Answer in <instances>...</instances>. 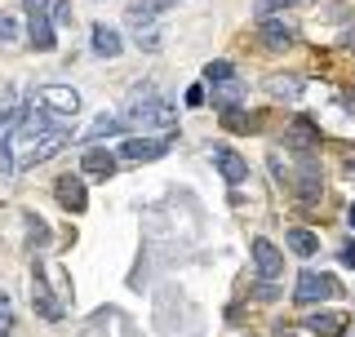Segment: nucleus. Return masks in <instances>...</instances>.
<instances>
[{
    "label": "nucleus",
    "mask_w": 355,
    "mask_h": 337,
    "mask_svg": "<svg viewBox=\"0 0 355 337\" xmlns=\"http://www.w3.org/2000/svg\"><path fill=\"white\" fill-rule=\"evenodd\" d=\"M240 103V85H214V107L218 111H231Z\"/></svg>",
    "instance_id": "nucleus-24"
},
{
    "label": "nucleus",
    "mask_w": 355,
    "mask_h": 337,
    "mask_svg": "<svg viewBox=\"0 0 355 337\" xmlns=\"http://www.w3.org/2000/svg\"><path fill=\"white\" fill-rule=\"evenodd\" d=\"M14 333V306H9V297L0 293V337Z\"/></svg>",
    "instance_id": "nucleus-27"
},
{
    "label": "nucleus",
    "mask_w": 355,
    "mask_h": 337,
    "mask_svg": "<svg viewBox=\"0 0 355 337\" xmlns=\"http://www.w3.org/2000/svg\"><path fill=\"white\" fill-rule=\"evenodd\" d=\"M288 147H297V151H311V147H320V129L311 125L306 116H297L293 125H288Z\"/></svg>",
    "instance_id": "nucleus-16"
},
{
    "label": "nucleus",
    "mask_w": 355,
    "mask_h": 337,
    "mask_svg": "<svg viewBox=\"0 0 355 337\" xmlns=\"http://www.w3.org/2000/svg\"><path fill=\"white\" fill-rule=\"evenodd\" d=\"M214 164H218V173L227 178L231 187H240L244 178H249V164H244V155L231 151V147H214Z\"/></svg>",
    "instance_id": "nucleus-11"
},
{
    "label": "nucleus",
    "mask_w": 355,
    "mask_h": 337,
    "mask_svg": "<svg viewBox=\"0 0 355 337\" xmlns=\"http://www.w3.org/2000/svg\"><path fill=\"white\" fill-rule=\"evenodd\" d=\"M31 306H36V316H40V320H49V324H58V320H62V302L53 297L49 279H44V266H36V271H31Z\"/></svg>",
    "instance_id": "nucleus-6"
},
{
    "label": "nucleus",
    "mask_w": 355,
    "mask_h": 337,
    "mask_svg": "<svg viewBox=\"0 0 355 337\" xmlns=\"http://www.w3.org/2000/svg\"><path fill=\"white\" fill-rule=\"evenodd\" d=\"M284 244H288L297 257H315V253H320V235L306 231V227H288V231H284Z\"/></svg>",
    "instance_id": "nucleus-15"
},
{
    "label": "nucleus",
    "mask_w": 355,
    "mask_h": 337,
    "mask_svg": "<svg viewBox=\"0 0 355 337\" xmlns=\"http://www.w3.org/2000/svg\"><path fill=\"white\" fill-rule=\"evenodd\" d=\"M187 107H205V89H200V85L187 89Z\"/></svg>",
    "instance_id": "nucleus-31"
},
{
    "label": "nucleus",
    "mask_w": 355,
    "mask_h": 337,
    "mask_svg": "<svg viewBox=\"0 0 355 337\" xmlns=\"http://www.w3.org/2000/svg\"><path fill=\"white\" fill-rule=\"evenodd\" d=\"M36 107L49 111V116H58V120H71L76 111H80V94H76L71 85H44L36 94Z\"/></svg>",
    "instance_id": "nucleus-5"
},
{
    "label": "nucleus",
    "mask_w": 355,
    "mask_h": 337,
    "mask_svg": "<svg viewBox=\"0 0 355 337\" xmlns=\"http://www.w3.org/2000/svg\"><path fill=\"white\" fill-rule=\"evenodd\" d=\"M53 27H71V0H53Z\"/></svg>",
    "instance_id": "nucleus-28"
},
{
    "label": "nucleus",
    "mask_w": 355,
    "mask_h": 337,
    "mask_svg": "<svg viewBox=\"0 0 355 337\" xmlns=\"http://www.w3.org/2000/svg\"><path fill=\"white\" fill-rule=\"evenodd\" d=\"M120 125H125V120H120V116H111V111H107V116H94V120H89V129L80 133V138H85V142L111 138V133H120Z\"/></svg>",
    "instance_id": "nucleus-20"
},
{
    "label": "nucleus",
    "mask_w": 355,
    "mask_h": 337,
    "mask_svg": "<svg viewBox=\"0 0 355 337\" xmlns=\"http://www.w3.org/2000/svg\"><path fill=\"white\" fill-rule=\"evenodd\" d=\"M89 44H94V58H120V53H125V40H120V31L111 27V22H94Z\"/></svg>",
    "instance_id": "nucleus-9"
},
{
    "label": "nucleus",
    "mask_w": 355,
    "mask_h": 337,
    "mask_svg": "<svg viewBox=\"0 0 355 337\" xmlns=\"http://www.w3.org/2000/svg\"><path fill=\"white\" fill-rule=\"evenodd\" d=\"M297 200L302 205H320V191H324V182H320V164H302V173H297Z\"/></svg>",
    "instance_id": "nucleus-14"
},
{
    "label": "nucleus",
    "mask_w": 355,
    "mask_h": 337,
    "mask_svg": "<svg viewBox=\"0 0 355 337\" xmlns=\"http://www.w3.org/2000/svg\"><path fill=\"white\" fill-rule=\"evenodd\" d=\"M27 14H53V0H22Z\"/></svg>",
    "instance_id": "nucleus-30"
},
{
    "label": "nucleus",
    "mask_w": 355,
    "mask_h": 337,
    "mask_svg": "<svg viewBox=\"0 0 355 337\" xmlns=\"http://www.w3.org/2000/svg\"><path fill=\"white\" fill-rule=\"evenodd\" d=\"M302 0H253V14L258 18H271V14H280V9H297Z\"/></svg>",
    "instance_id": "nucleus-25"
},
{
    "label": "nucleus",
    "mask_w": 355,
    "mask_h": 337,
    "mask_svg": "<svg viewBox=\"0 0 355 337\" xmlns=\"http://www.w3.org/2000/svg\"><path fill=\"white\" fill-rule=\"evenodd\" d=\"M249 253H253V266H258L262 279H280V275H284V253L275 249L266 235H258V240L249 244Z\"/></svg>",
    "instance_id": "nucleus-7"
},
{
    "label": "nucleus",
    "mask_w": 355,
    "mask_h": 337,
    "mask_svg": "<svg viewBox=\"0 0 355 337\" xmlns=\"http://www.w3.org/2000/svg\"><path fill=\"white\" fill-rule=\"evenodd\" d=\"M258 31H262V44H266V49H288V44H293V27H288L284 18H262Z\"/></svg>",
    "instance_id": "nucleus-13"
},
{
    "label": "nucleus",
    "mask_w": 355,
    "mask_h": 337,
    "mask_svg": "<svg viewBox=\"0 0 355 337\" xmlns=\"http://www.w3.org/2000/svg\"><path fill=\"white\" fill-rule=\"evenodd\" d=\"M347 222H351V227H355V205H351V209H347Z\"/></svg>",
    "instance_id": "nucleus-34"
},
{
    "label": "nucleus",
    "mask_w": 355,
    "mask_h": 337,
    "mask_svg": "<svg viewBox=\"0 0 355 337\" xmlns=\"http://www.w3.org/2000/svg\"><path fill=\"white\" fill-rule=\"evenodd\" d=\"M14 120H18V98L9 89H0V129H9Z\"/></svg>",
    "instance_id": "nucleus-26"
},
{
    "label": "nucleus",
    "mask_w": 355,
    "mask_h": 337,
    "mask_svg": "<svg viewBox=\"0 0 355 337\" xmlns=\"http://www.w3.org/2000/svg\"><path fill=\"white\" fill-rule=\"evenodd\" d=\"M347 182H355V164H347Z\"/></svg>",
    "instance_id": "nucleus-33"
},
{
    "label": "nucleus",
    "mask_w": 355,
    "mask_h": 337,
    "mask_svg": "<svg viewBox=\"0 0 355 337\" xmlns=\"http://www.w3.org/2000/svg\"><path fill=\"white\" fill-rule=\"evenodd\" d=\"M306 333H315V337H342V333H347V316H306Z\"/></svg>",
    "instance_id": "nucleus-17"
},
{
    "label": "nucleus",
    "mask_w": 355,
    "mask_h": 337,
    "mask_svg": "<svg viewBox=\"0 0 355 337\" xmlns=\"http://www.w3.org/2000/svg\"><path fill=\"white\" fill-rule=\"evenodd\" d=\"M205 80H209V85H236V67L218 58V62H209V67H205Z\"/></svg>",
    "instance_id": "nucleus-23"
},
{
    "label": "nucleus",
    "mask_w": 355,
    "mask_h": 337,
    "mask_svg": "<svg viewBox=\"0 0 355 337\" xmlns=\"http://www.w3.org/2000/svg\"><path fill=\"white\" fill-rule=\"evenodd\" d=\"M266 89H271V98L293 103V98L302 94V76H271V80H266Z\"/></svg>",
    "instance_id": "nucleus-21"
},
{
    "label": "nucleus",
    "mask_w": 355,
    "mask_h": 337,
    "mask_svg": "<svg viewBox=\"0 0 355 337\" xmlns=\"http://www.w3.org/2000/svg\"><path fill=\"white\" fill-rule=\"evenodd\" d=\"M222 125L236 129V133H258L262 116H258V111H240V107H231V111H222Z\"/></svg>",
    "instance_id": "nucleus-19"
},
{
    "label": "nucleus",
    "mask_w": 355,
    "mask_h": 337,
    "mask_svg": "<svg viewBox=\"0 0 355 337\" xmlns=\"http://www.w3.org/2000/svg\"><path fill=\"white\" fill-rule=\"evenodd\" d=\"M27 36L36 49H53L58 44V27H53V14H27Z\"/></svg>",
    "instance_id": "nucleus-12"
},
{
    "label": "nucleus",
    "mask_w": 355,
    "mask_h": 337,
    "mask_svg": "<svg viewBox=\"0 0 355 337\" xmlns=\"http://www.w3.org/2000/svg\"><path fill=\"white\" fill-rule=\"evenodd\" d=\"M169 151V138H125L120 142V160H160Z\"/></svg>",
    "instance_id": "nucleus-10"
},
{
    "label": "nucleus",
    "mask_w": 355,
    "mask_h": 337,
    "mask_svg": "<svg viewBox=\"0 0 355 337\" xmlns=\"http://www.w3.org/2000/svg\"><path fill=\"white\" fill-rule=\"evenodd\" d=\"M14 36H18L14 18H9V14H0V44H9V40H14Z\"/></svg>",
    "instance_id": "nucleus-29"
},
{
    "label": "nucleus",
    "mask_w": 355,
    "mask_h": 337,
    "mask_svg": "<svg viewBox=\"0 0 355 337\" xmlns=\"http://www.w3.org/2000/svg\"><path fill=\"white\" fill-rule=\"evenodd\" d=\"M22 227L31 231L27 235L31 249H44V244H49V222H44V218H36V213H22Z\"/></svg>",
    "instance_id": "nucleus-22"
},
{
    "label": "nucleus",
    "mask_w": 355,
    "mask_h": 337,
    "mask_svg": "<svg viewBox=\"0 0 355 337\" xmlns=\"http://www.w3.org/2000/svg\"><path fill=\"white\" fill-rule=\"evenodd\" d=\"M338 293V279L329 271H297V288H293V306H315Z\"/></svg>",
    "instance_id": "nucleus-4"
},
{
    "label": "nucleus",
    "mask_w": 355,
    "mask_h": 337,
    "mask_svg": "<svg viewBox=\"0 0 355 337\" xmlns=\"http://www.w3.org/2000/svg\"><path fill=\"white\" fill-rule=\"evenodd\" d=\"M85 178H111L116 173V155L111 151H85Z\"/></svg>",
    "instance_id": "nucleus-18"
},
{
    "label": "nucleus",
    "mask_w": 355,
    "mask_h": 337,
    "mask_svg": "<svg viewBox=\"0 0 355 337\" xmlns=\"http://www.w3.org/2000/svg\"><path fill=\"white\" fill-rule=\"evenodd\" d=\"M338 257H342V266H355V244H342Z\"/></svg>",
    "instance_id": "nucleus-32"
},
{
    "label": "nucleus",
    "mask_w": 355,
    "mask_h": 337,
    "mask_svg": "<svg viewBox=\"0 0 355 337\" xmlns=\"http://www.w3.org/2000/svg\"><path fill=\"white\" fill-rule=\"evenodd\" d=\"M67 142H71L67 120L49 116V111H40L31 103V107L18 111L14 125L0 133V168H5V173H22V168L44 164L49 155H58Z\"/></svg>",
    "instance_id": "nucleus-1"
},
{
    "label": "nucleus",
    "mask_w": 355,
    "mask_h": 337,
    "mask_svg": "<svg viewBox=\"0 0 355 337\" xmlns=\"http://www.w3.org/2000/svg\"><path fill=\"white\" fill-rule=\"evenodd\" d=\"M120 120H125L129 129H173L178 111L164 94H155V85H138L129 94L125 111H120Z\"/></svg>",
    "instance_id": "nucleus-2"
},
{
    "label": "nucleus",
    "mask_w": 355,
    "mask_h": 337,
    "mask_svg": "<svg viewBox=\"0 0 355 337\" xmlns=\"http://www.w3.org/2000/svg\"><path fill=\"white\" fill-rule=\"evenodd\" d=\"M155 14H160L155 0H133V5L125 9V22H129L133 40H138V49H147V53L160 49V18Z\"/></svg>",
    "instance_id": "nucleus-3"
},
{
    "label": "nucleus",
    "mask_w": 355,
    "mask_h": 337,
    "mask_svg": "<svg viewBox=\"0 0 355 337\" xmlns=\"http://www.w3.org/2000/svg\"><path fill=\"white\" fill-rule=\"evenodd\" d=\"M53 200H58V209H67V213H85V205H89V196H85V178L62 173L58 182H53Z\"/></svg>",
    "instance_id": "nucleus-8"
}]
</instances>
